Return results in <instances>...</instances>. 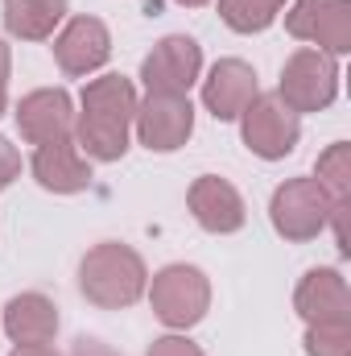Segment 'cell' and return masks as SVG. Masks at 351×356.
I'll return each instance as SVG.
<instances>
[{"instance_id":"9","label":"cell","mask_w":351,"mask_h":356,"mask_svg":"<svg viewBox=\"0 0 351 356\" xmlns=\"http://www.w3.org/2000/svg\"><path fill=\"white\" fill-rule=\"evenodd\" d=\"M137 133L141 145H149L153 154H170L178 145H186V137L194 133V108L186 95H157L149 91L145 104H137Z\"/></svg>"},{"instance_id":"15","label":"cell","mask_w":351,"mask_h":356,"mask_svg":"<svg viewBox=\"0 0 351 356\" xmlns=\"http://www.w3.org/2000/svg\"><path fill=\"white\" fill-rule=\"evenodd\" d=\"M33 178L46 191H54V195H75V191H87L91 166L71 137H58V141L37 145V154H33Z\"/></svg>"},{"instance_id":"12","label":"cell","mask_w":351,"mask_h":356,"mask_svg":"<svg viewBox=\"0 0 351 356\" xmlns=\"http://www.w3.org/2000/svg\"><path fill=\"white\" fill-rule=\"evenodd\" d=\"M190 211H194V220L207 228V232H215V236H223V232H240L244 228V199H240V191L228 182V178H215V175H203L194 178V186H190Z\"/></svg>"},{"instance_id":"4","label":"cell","mask_w":351,"mask_h":356,"mask_svg":"<svg viewBox=\"0 0 351 356\" xmlns=\"http://www.w3.org/2000/svg\"><path fill=\"white\" fill-rule=\"evenodd\" d=\"M153 311L166 327H194L207 307H211V286L203 277V269L194 266H166L153 277Z\"/></svg>"},{"instance_id":"20","label":"cell","mask_w":351,"mask_h":356,"mask_svg":"<svg viewBox=\"0 0 351 356\" xmlns=\"http://www.w3.org/2000/svg\"><path fill=\"white\" fill-rule=\"evenodd\" d=\"M306 353L310 356H351V323H310Z\"/></svg>"},{"instance_id":"19","label":"cell","mask_w":351,"mask_h":356,"mask_svg":"<svg viewBox=\"0 0 351 356\" xmlns=\"http://www.w3.org/2000/svg\"><path fill=\"white\" fill-rule=\"evenodd\" d=\"M318 186L331 195V203H351V145L339 141L318 158Z\"/></svg>"},{"instance_id":"5","label":"cell","mask_w":351,"mask_h":356,"mask_svg":"<svg viewBox=\"0 0 351 356\" xmlns=\"http://www.w3.org/2000/svg\"><path fill=\"white\" fill-rule=\"evenodd\" d=\"M339 91V67L327 50H298L281 71V99L293 112H323Z\"/></svg>"},{"instance_id":"8","label":"cell","mask_w":351,"mask_h":356,"mask_svg":"<svg viewBox=\"0 0 351 356\" xmlns=\"http://www.w3.org/2000/svg\"><path fill=\"white\" fill-rule=\"evenodd\" d=\"M198 71H203V50L194 38H182V33L157 42L153 54L141 63L145 88L157 91V95H186L190 83L198 79Z\"/></svg>"},{"instance_id":"11","label":"cell","mask_w":351,"mask_h":356,"mask_svg":"<svg viewBox=\"0 0 351 356\" xmlns=\"http://www.w3.org/2000/svg\"><path fill=\"white\" fill-rule=\"evenodd\" d=\"M306 323H351V294L339 269H310L293 294Z\"/></svg>"},{"instance_id":"7","label":"cell","mask_w":351,"mask_h":356,"mask_svg":"<svg viewBox=\"0 0 351 356\" xmlns=\"http://www.w3.org/2000/svg\"><path fill=\"white\" fill-rule=\"evenodd\" d=\"M285 29L302 42L323 46L327 54L351 50V0H298L285 17Z\"/></svg>"},{"instance_id":"17","label":"cell","mask_w":351,"mask_h":356,"mask_svg":"<svg viewBox=\"0 0 351 356\" xmlns=\"http://www.w3.org/2000/svg\"><path fill=\"white\" fill-rule=\"evenodd\" d=\"M67 17V0H4V25L12 38L42 42Z\"/></svg>"},{"instance_id":"21","label":"cell","mask_w":351,"mask_h":356,"mask_svg":"<svg viewBox=\"0 0 351 356\" xmlns=\"http://www.w3.org/2000/svg\"><path fill=\"white\" fill-rule=\"evenodd\" d=\"M149 356H203V348L190 344L186 336H162V340H153Z\"/></svg>"},{"instance_id":"13","label":"cell","mask_w":351,"mask_h":356,"mask_svg":"<svg viewBox=\"0 0 351 356\" xmlns=\"http://www.w3.org/2000/svg\"><path fill=\"white\" fill-rule=\"evenodd\" d=\"M257 99V71L240 58H223L211 67V79L203 83V104L215 120H236Z\"/></svg>"},{"instance_id":"22","label":"cell","mask_w":351,"mask_h":356,"mask_svg":"<svg viewBox=\"0 0 351 356\" xmlns=\"http://www.w3.org/2000/svg\"><path fill=\"white\" fill-rule=\"evenodd\" d=\"M21 175V154L8 145V137H0V191Z\"/></svg>"},{"instance_id":"24","label":"cell","mask_w":351,"mask_h":356,"mask_svg":"<svg viewBox=\"0 0 351 356\" xmlns=\"http://www.w3.org/2000/svg\"><path fill=\"white\" fill-rule=\"evenodd\" d=\"M8 356H58L50 344H17Z\"/></svg>"},{"instance_id":"16","label":"cell","mask_w":351,"mask_h":356,"mask_svg":"<svg viewBox=\"0 0 351 356\" xmlns=\"http://www.w3.org/2000/svg\"><path fill=\"white\" fill-rule=\"evenodd\" d=\"M4 332L17 344H50L58 332V311L46 294H17L4 307Z\"/></svg>"},{"instance_id":"14","label":"cell","mask_w":351,"mask_h":356,"mask_svg":"<svg viewBox=\"0 0 351 356\" xmlns=\"http://www.w3.org/2000/svg\"><path fill=\"white\" fill-rule=\"evenodd\" d=\"M108 54H112V38H108V25L95 17H75L54 42V58L67 75H87L108 63Z\"/></svg>"},{"instance_id":"2","label":"cell","mask_w":351,"mask_h":356,"mask_svg":"<svg viewBox=\"0 0 351 356\" xmlns=\"http://www.w3.org/2000/svg\"><path fill=\"white\" fill-rule=\"evenodd\" d=\"M145 282H149V273H145L141 253L128 245H116V241L95 245L79 266V286H83L87 302L103 307V311L132 307L145 294Z\"/></svg>"},{"instance_id":"18","label":"cell","mask_w":351,"mask_h":356,"mask_svg":"<svg viewBox=\"0 0 351 356\" xmlns=\"http://www.w3.org/2000/svg\"><path fill=\"white\" fill-rule=\"evenodd\" d=\"M285 0H219V17L236 33H261L277 21Z\"/></svg>"},{"instance_id":"25","label":"cell","mask_w":351,"mask_h":356,"mask_svg":"<svg viewBox=\"0 0 351 356\" xmlns=\"http://www.w3.org/2000/svg\"><path fill=\"white\" fill-rule=\"evenodd\" d=\"M8 67H12V63H8V46L0 42V112H4V88H8Z\"/></svg>"},{"instance_id":"10","label":"cell","mask_w":351,"mask_h":356,"mask_svg":"<svg viewBox=\"0 0 351 356\" xmlns=\"http://www.w3.org/2000/svg\"><path fill=\"white\" fill-rule=\"evenodd\" d=\"M17 129H21V137L33 141V145H46V141L71 137V129H75L71 95H67L62 88L29 91V95L17 104Z\"/></svg>"},{"instance_id":"26","label":"cell","mask_w":351,"mask_h":356,"mask_svg":"<svg viewBox=\"0 0 351 356\" xmlns=\"http://www.w3.org/2000/svg\"><path fill=\"white\" fill-rule=\"evenodd\" d=\"M178 4H186V8H198V4H207V0H178Z\"/></svg>"},{"instance_id":"23","label":"cell","mask_w":351,"mask_h":356,"mask_svg":"<svg viewBox=\"0 0 351 356\" xmlns=\"http://www.w3.org/2000/svg\"><path fill=\"white\" fill-rule=\"evenodd\" d=\"M71 356H120V353H112L108 344H99V340H87V336H83V340L75 344V353H71Z\"/></svg>"},{"instance_id":"6","label":"cell","mask_w":351,"mask_h":356,"mask_svg":"<svg viewBox=\"0 0 351 356\" xmlns=\"http://www.w3.org/2000/svg\"><path fill=\"white\" fill-rule=\"evenodd\" d=\"M244 145L264 158V162H277L285 158L298 137H302V124H298V112L281 99V95H257L244 112Z\"/></svg>"},{"instance_id":"1","label":"cell","mask_w":351,"mask_h":356,"mask_svg":"<svg viewBox=\"0 0 351 356\" xmlns=\"http://www.w3.org/2000/svg\"><path fill=\"white\" fill-rule=\"evenodd\" d=\"M137 116V91L124 75H103L87 83L83 91V112L75 124L79 145L95 162H120L128 149V124Z\"/></svg>"},{"instance_id":"3","label":"cell","mask_w":351,"mask_h":356,"mask_svg":"<svg viewBox=\"0 0 351 356\" xmlns=\"http://www.w3.org/2000/svg\"><path fill=\"white\" fill-rule=\"evenodd\" d=\"M331 195L318 186V178H289L273 191V203H268V216H273V228L285 236V241H314L327 220H331Z\"/></svg>"}]
</instances>
